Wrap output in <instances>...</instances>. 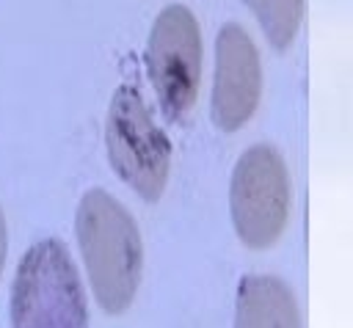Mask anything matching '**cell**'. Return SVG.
<instances>
[{"label":"cell","mask_w":353,"mask_h":328,"mask_svg":"<svg viewBox=\"0 0 353 328\" xmlns=\"http://www.w3.org/2000/svg\"><path fill=\"white\" fill-rule=\"evenodd\" d=\"M108 160L113 171L146 201H157L168 182L171 143L154 124L138 85L124 83L108 110L105 124Z\"/></svg>","instance_id":"obj_3"},{"label":"cell","mask_w":353,"mask_h":328,"mask_svg":"<svg viewBox=\"0 0 353 328\" xmlns=\"http://www.w3.org/2000/svg\"><path fill=\"white\" fill-rule=\"evenodd\" d=\"M262 91L259 55L240 25H223L215 44L212 121L223 132L240 130L256 110Z\"/></svg>","instance_id":"obj_6"},{"label":"cell","mask_w":353,"mask_h":328,"mask_svg":"<svg viewBox=\"0 0 353 328\" xmlns=\"http://www.w3.org/2000/svg\"><path fill=\"white\" fill-rule=\"evenodd\" d=\"M234 328H301L290 287L273 276H245L237 287Z\"/></svg>","instance_id":"obj_7"},{"label":"cell","mask_w":353,"mask_h":328,"mask_svg":"<svg viewBox=\"0 0 353 328\" xmlns=\"http://www.w3.org/2000/svg\"><path fill=\"white\" fill-rule=\"evenodd\" d=\"M243 3L254 11L262 33L276 50H287L292 44L303 17V0H243Z\"/></svg>","instance_id":"obj_8"},{"label":"cell","mask_w":353,"mask_h":328,"mask_svg":"<svg viewBox=\"0 0 353 328\" xmlns=\"http://www.w3.org/2000/svg\"><path fill=\"white\" fill-rule=\"evenodd\" d=\"M229 204L237 237L248 248H268L281 237L290 215V176L273 146L256 143L237 160Z\"/></svg>","instance_id":"obj_4"},{"label":"cell","mask_w":353,"mask_h":328,"mask_svg":"<svg viewBox=\"0 0 353 328\" xmlns=\"http://www.w3.org/2000/svg\"><path fill=\"white\" fill-rule=\"evenodd\" d=\"M3 262H6V221L0 212V273H3Z\"/></svg>","instance_id":"obj_9"},{"label":"cell","mask_w":353,"mask_h":328,"mask_svg":"<svg viewBox=\"0 0 353 328\" xmlns=\"http://www.w3.org/2000/svg\"><path fill=\"white\" fill-rule=\"evenodd\" d=\"M146 72L168 121H182L196 102L201 77V36L185 6L157 14L146 44Z\"/></svg>","instance_id":"obj_5"},{"label":"cell","mask_w":353,"mask_h":328,"mask_svg":"<svg viewBox=\"0 0 353 328\" xmlns=\"http://www.w3.org/2000/svg\"><path fill=\"white\" fill-rule=\"evenodd\" d=\"M14 328H88V309L74 262L50 237L25 251L11 287Z\"/></svg>","instance_id":"obj_2"},{"label":"cell","mask_w":353,"mask_h":328,"mask_svg":"<svg viewBox=\"0 0 353 328\" xmlns=\"http://www.w3.org/2000/svg\"><path fill=\"white\" fill-rule=\"evenodd\" d=\"M77 240L97 303L121 314L141 284L143 248L132 215L105 190H88L77 207Z\"/></svg>","instance_id":"obj_1"}]
</instances>
